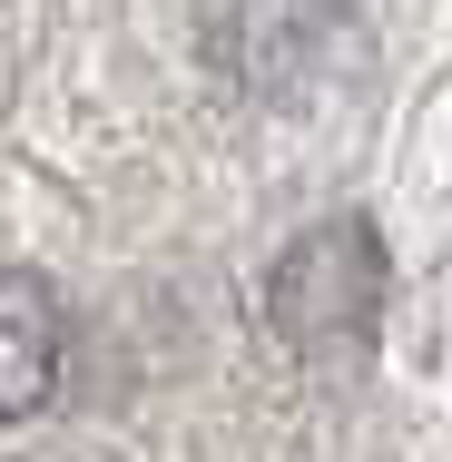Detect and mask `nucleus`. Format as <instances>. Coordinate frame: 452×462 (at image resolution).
Returning <instances> with one entry per match:
<instances>
[{
    "label": "nucleus",
    "instance_id": "obj_1",
    "mask_svg": "<svg viewBox=\"0 0 452 462\" xmlns=\"http://www.w3.org/2000/svg\"><path fill=\"white\" fill-rule=\"evenodd\" d=\"M374 315H383V236L364 217H325L305 226L266 276V325L285 355L305 365H355L374 345Z\"/></svg>",
    "mask_w": 452,
    "mask_h": 462
},
{
    "label": "nucleus",
    "instance_id": "obj_2",
    "mask_svg": "<svg viewBox=\"0 0 452 462\" xmlns=\"http://www.w3.org/2000/svg\"><path fill=\"white\" fill-rule=\"evenodd\" d=\"M69 374V305L30 266H0V423H30Z\"/></svg>",
    "mask_w": 452,
    "mask_h": 462
}]
</instances>
